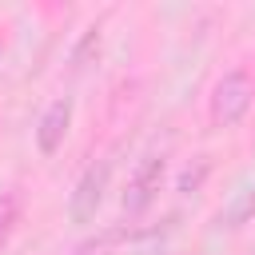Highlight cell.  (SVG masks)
Instances as JSON below:
<instances>
[{
	"mask_svg": "<svg viewBox=\"0 0 255 255\" xmlns=\"http://www.w3.org/2000/svg\"><path fill=\"white\" fill-rule=\"evenodd\" d=\"M251 100H255V84L243 68H231L215 80L211 88V124L215 128H235L247 112H251Z\"/></svg>",
	"mask_w": 255,
	"mask_h": 255,
	"instance_id": "obj_1",
	"label": "cell"
},
{
	"mask_svg": "<svg viewBox=\"0 0 255 255\" xmlns=\"http://www.w3.org/2000/svg\"><path fill=\"white\" fill-rule=\"evenodd\" d=\"M68 128H72V100L60 96V100H52L44 108V116L36 124V147H40V155H56L64 147V139H68Z\"/></svg>",
	"mask_w": 255,
	"mask_h": 255,
	"instance_id": "obj_4",
	"label": "cell"
},
{
	"mask_svg": "<svg viewBox=\"0 0 255 255\" xmlns=\"http://www.w3.org/2000/svg\"><path fill=\"white\" fill-rule=\"evenodd\" d=\"M247 215H255V187H243V191L235 195V203H231V207H227L219 219H223L227 227H239Z\"/></svg>",
	"mask_w": 255,
	"mask_h": 255,
	"instance_id": "obj_6",
	"label": "cell"
},
{
	"mask_svg": "<svg viewBox=\"0 0 255 255\" xmlns=\"http://www.w3.org/2000/svg\"><path fill=\"white\" fill-rule=\"evenodd\" d=\"M108 179H112V159H96L84 167V175L76 179L72 195H68V219L72 223H92L100 203H104V191H108Z\"/></svg>",
	"mask_w": 255,
	"mask_h": 255,
	"instance_id": "obj_2",
	"label": "cell"
},
{
	"mask_svg": "<svg viewBox=\"0 0 255 255\" xmlns=\"http://www.w3.org/2000/svg\"><path fill=\"white\" fill-rule=\"evenodd\" d=\"M16 223H20V199H16L12 191H0V251L8 247Z\"/></svg>",
	"mask_w": 255,
	"mask_h": 255,
	"instance_id": "obj_5",
	"label": "cell"
},
{
	"mask_svg": "<svg viewBox=\"0 0 255 255\" xmlns=\"http://www.w3.org/2000/svg\"><path fill=\"white\" fill-rule=\"evenodd\" d=\"M163 175H167V159H163V155H143V159L135 163L128 187H124V211H128V215H143V211L155 203V195H159V187H163Z\"/></svg>",
	"mask_w": 255,
	"mask_h": 255,
	"instance_id": "obj_3",
	"label": "cell"
}]
</instances>
